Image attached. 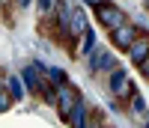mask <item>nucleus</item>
I'll use <instances>...</instances> for the list:
<instances>
[{
	"label": "nucleus",
	"mask_w": 149,
	"mask_h": 128,
	"mask_svg": "<svg viewBox=\"0 0 149 128\" xmlns=\"http://www.w3.org/2000/svg\"><path fill=\"white\" fill-rule=\"evenodd\" d=\"M45 78L51 81L54 86H63V83H72V81H69V72H66V69H60V66H48Z\"/></svg>",
	"instance_id": "obj_12"
},
{
	"label": "nucleus",
	"mask_w": 149,
	"mask_h": 128,
	"mask_svg": "<svg viewBox=\"0 0 149 128\" xmlns=\"http://www.w3.org/2000/svg\"><path fill=\"white\" fill-rule=\"evenodd\" d=\"M86 128H110L102 110H90V119H86Z\"/></svg>",
	"instance_id": "obj_13"
},
{
	"label": "nucleus",
	"mask_w": 149,
	"mask_h": 128,
	"mask_svg": "<svg viewBox=\"0 0 149 128\" xmlns=\"http://www.w3.org/2000/svg\"><path fill=\"white\" fill-rule=\"evenodd\" d=\"M86 66H90L93 74H107V72H113L119 66V60L113 54V48H102V45H98L93 54L86 57Z\"/></svg>",
	"instance_id": "obj_3"
},
{
	"label": "nucleus",
	"mask_w": 149,
	"mask_h": 128,
	"mask_svg": "<svg viewBox=\"0 0 149 128\" xmlns=\"http://www.w3.org/2000/svg\"><path fill=\"white\" fill-rule=\"evenodd\" d=\"M9 107H12V98L6 93V81H3V86H0V110H9Z\"/></svg>",
	"instance_id": "obj_15"
},
{
	"label": "nucleus",
	"mask_w": 149,
	"mask_h": 128,
	"mask_svg": "<svg viewBox=\"0 0 149 128\" xmlns=\"http://www.w3.org/2000/svg\"><path fill=\"white\" fill-rule=\"evenodd\" d=\"M143 128H149V119H146V122H143Z\"/></svg>",
	"instance_id": "obj_19"
},
{
	"label": "nucleus",
	"mask_w": 149,
	"mask_h": 128,
	"mask_svg": "<svg viewBox=\"0 0 149 128\" xmlns=\"http://www.w3.org/2000/svg\"><path fill=\"white\" fill-rule=\"evenodd\" d=\"M86 30H90V18H86V12L74 3V6H72V21H69V39H72V42L81 39Z\"/></svg>",
	"instance_id": "obj_6"
},
{
	"label": "nucleus",
	"mask_w": 149,
	"mask_h": 128,
	"mask_svg": "<svg viewBox=\"0 0 149 128\" xmlns=\"http://www.w3.org/2000/svg\"><path fill=\"white\" fill-rule=\"evenodd\" d=\"M146 9H149V0H146Z\"/></svg>",
	"instance_id": "obj_20"
},
{
	"label": "nucleus",
	"mask_w": 149,
	"mask_h": 128,
	"mask_svg": "<svg viewBox=\"0 0 149 128\" xmlns=\"http://www.w3.org/2000/svg\"><path fill=\"white\" fill-rule=\"evenodd\" d=\"M86 119H90V107H86V101H84V95H81V98H78V104L72 107L69 122H66V125H72V128H86Z\"/></svg>",
	"instance_id": "obj_7"
},
{
	"label": "nucleus",
	"mask_w": 149,
	"mask_h": 128,
	"mask_svg": "<svg viewBox=\"0 0 149 128\" xmlns=\"http://www.w3.org/2000/svg\"><path fill=\"white\" fill-rule=\"evenodd\" d=\"M146 30H140L137 24H131V21H125L122 24V27H116V30H110V48H116V51H122V54H125V51L134 45L143 36Z\"/></svg>",
	"instance_id": "obj_4"
},
{
	"label": "nucleus",
	"mask_w": 149,
	"mask_h": 128,
	"mask_svg": "<svg viewBox=\"0 0 149 128\" xmlns=\"http://www.w3.org/2000/svg\"><path fill=\"white\" fill-rule=\"evenodd\" d=\"M78 98H81V93H78V86H74V83L57 86V113H60V119H63V122H69V113H72L74 104H78Z\"/></svg>",
	"instance_id": "obj_5"
},
{
	"label": "nucleus",
	"mask_w": 149,
	"mask_h": 128,
	"mask_svg": "<svg viewBox=\"0 0 149 128\" xmlns=\"http://www.w3.org/2000/svg\"><path fill=\"white\" fill-rule=\"evenodd\" d=\"M84 3H86V6H95V3H98V0H84Z\"/></svg>",
	"instance_id": "obj_18"
},
{
	"label": "nucleus",
	"mask_w": 149,
	"mask_h": 128,
	"mask_svg": "<svg viewBox=\"0 0 149 128\" xmlns=\"http://www.w3.org/2000/svg\"><path fill=\"white\" fill-rule=\"evenodd\" d=\"M125 57L134 63V66H137V63H143V60L149 57V33H143L140 39H137V42H134V45L125 51Z\"/></svg>",
	"instance_id": "obj_8"
},
{
	"label": "nucleus",
	"mask_w": 149,
	"mask_h": 128,
	"mask_svg": "<svg viewBox=\"0 0 149 128\" xmlns=\"http://www.w3.org/2000/svg\"><path fill=\"white\" fill-rule=\"evenodd\" d=\"M93 9H95V24H98V27H104L107 33L116 30V27H122V24L128 21L125 9H122L119 3H113V0H98Z\"/></svg>",
	"instance_id": "obj_1"
},
{
	"label": "nucleus",
	"mask_w": 149,
	"mask_h": 128,
	"mask_svg": "<svg viewBox=\"0 0 149 128\" xmlns=\"http://www.w3.org/2000/svg\"><path fill=\"white\" fill-rule=\"evenodd\" d=\"M125 104H128V113H131V116L137 119V122H146V119H149V107H146V98H143L140 93H134V95L125 101Z\"/></svg>",
	"instance_id": "obj_9"
},
{
	"label": "nucleus",
	"mask_w": 149,
	"mask_h": 128,
	"mask_svg": "<svg viewBox=\"0 0 149 128\" xmlns=\"http://www.w3.org/2000/svg\"><path fill=\"white\" fill-rule=\"evenodd\" d=\"M6 93H9V98H12V104L24 98V93H27V89H24L21 74H6Z\"/></svg>",
	"instance_id": "obj_11"
},
{
	"label": "nucleus",
	"mask_w": 149,
	"mask_h": 128,
	"mask_svg": "<svg viewBox=\"0 0 149 128\" xmlns=\"http://www.w3.org/2000/svg\"><path fill=\"white\" fill-rule=\"evenodd\" d=\"M95 48H98V39H95V30L90 27V30L81 36V42H78V48H74V54H78V57H90Z\"/></svg>",
	"instance_id": "obj_10"
},
{
	"label": "nucleus",
	"mask_w": 149,
	"mask_h": 128,
	"mask_svg": "<svg viewBox=\"0 0 149 128\" xmlns=\"http://www.w3.org/2000/svg\"><path fill=\"white\" fill-rule=\"evenodd\" d=\"M104 78H107V89H110V95H113L116 101H122V104H125V101H128L134 93H137L134 81L128 78V72L122 69V66H116L113 72H107Z\"/></svg>",
	"instance_id": "obj_2"
},
{
	"label": "nucleus",
	"mask_w": 149,
	"mask_h": 128,
	"mask_svg": "<svg viewBox=\"0 0 149 128\" xmlns=\"http://www.w3.org/2000/svg\"><path fill=\"white\" fill-rule=\"evenodd\" d=\"M12 3H15V6H18V9H27V6H30V3H33V0H12Z\"/></svg>",
	"instance_id": "obj_17"
},
{
	"label": "nucleus",
	"mask_w": 149,
	"mask_h": 128,
	"mask_svg": "<svg viewBox=\"0 0 149 128\" xmlns=\"http://www.w3.org/2000/svg\"><path fill=\"white\" fill-rule=\"evenodd\" d=\"M33 3L39 6V15H51V12H54V3H57V0H33Z\"/></svg>",
	"instance_id": "obj_14"
},
{
	"label": "nucleus",
	"mask_w": 149,
	"mask_h": 128,
	"mask_svg": "<svg viewBox=\"0 0 149 128\" xmlns=\"http://www.w3.org/2000/svg\"><path fill=\"white\" fill-rule=\"evenodd\" d=\"M137 72H140V78H143V81H149V57H146L143 63H137Z\"/></svg>",
	"instance_id": "obj_16"
}]
</instances>
